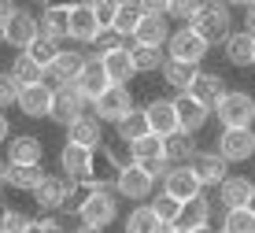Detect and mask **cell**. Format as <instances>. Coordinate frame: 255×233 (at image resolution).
<instances>
[{"label":"cell","mask_w":255,"mask_h":233,"mask_svg":"<svg viewBox=\"0 0 255 233\" xmlns=\"http://www.w3.org/2000/svg\"><path fill=\"white\" fill-rule=\"evenodd\" d=\"M252 196H255V182H252L248 174H230L222 185H218V204H222L226 211H241V208H248Z\"/></svg>","instance_id":"9a60e30c"},{"label":"cell","mask_w":255,"mask_h":233,"mask_svg":"<svg viewBox=\"0 0 255 233\" xmlns=\"http://www.w3.org/2000/svg\"><path fill=\"white\" fill-rule=\"evenodd\" d=\"M122 233H166V226L155 219V211L148 204H133L129 215L122 219Z\"/></svg>","instance_id":"83f0119b"},{"label":"cell","mask_w":255,"mask_h":233,"mask_svg":"<svg viewBox=\"0 0 255 233\" xmlns=\"http://www.w3.org/2000/svg\"><path fill=\"white\" fill-rule=\"evenodd\" d=\"M104 122L96 119V115H85L82 122H74V126L67 130V145H78V148H89V152H96V148H104Z\"/></svg>","instance_id":"cb8c5ba5"},{"label":"cell","mask_w":255,"mask_h":233,"mask_svg":"<svg viewBox=\"0 0 255 233\" xmlns=\"http://www.w3.org/2000/svg\"><path fill=\"white\" fill-rule=\"evenodd\" d=\"M52 100H56V89L45 85V82H37V85H22V93H19V111L26 115V119H48L52 115Z\"/></svg>","instance_id":"5bb4252c"},{"label":"cell","mask_w":255,"mask_h":233,"mask_svg":"<svg viewBox=\"0 0 255 233\" xmlns=\"http://www.w3.org/2000/svg\"><path fill=\"white\" fill-rule=\"evenodd\" d=\"M41 37H52V41L70 37V4H45L41 7Z\"/></svg>","instance_id":"603a6c76"},{"label":"cell","mask_w":255,"mask_h":233,"mask_svg":"<svg viewBox=\"0 0 255 233\" xmlns=\"http://www.w3.org/2000/svg\"><path fill=\"white\" fill-rule=\"evenodd\" d=\"M67 196H70V182L63 174H45V182L33 189V204H37L45 215H56L67 208Z\"/></svg>","instance_id":"7c38bea8"},{"label":"cell","mask_w":255,"mask_h":233,"mask_svg":"<svg viewBox=\"0 0 255 233\" xmlns=\"http://www.w3.org/2000/svg\"><path fill=\"white\" fill-rule=\"evenodd\" d=\"M100 152H104V159H108V167H115V174H119V170H126V167H133V148H129L122 137L104 141Z\"/></svg>","instance_id":"8d00e7d4"},{"label":"cell","mask_w":255,"mask_h":233,"mask_svg":"<svg viewBox=\"0 0 255 233\" xmlns=\"http://www.w3.org/2000/svg\"><path fill=\"white\" fill-rule=\"evenodd\" d=\"M218 233H255V215L248 208L241 211H226L222 215V230Z\"/></svg>","instance_id":"f35d334b"},{"label":"cell","mask_w":255,"mask_h":233,"mask_svg":"<svg viewBox=\"0 0 255 233\" xmlns=\"http://www.w3.org/2000/svg\"><path fill=\"white\" fill-rule=\"evenodd\" d=\"M148 119H144V111H129L126 119L115 126V137H122L126 145H133V141H140V137H148Z\"/></svg>","instance_id":"74e56055"},{"label":"cell","mask_w":255,"mask_h":233,"mask_svg":"<svg viewBox=\"0 0 255 233\" xmlns=\"http://www.w3.org/2000/svg\"><path fill=\"white\" fill-rule=\"evenodd\" d=\"M166 233H185V230H178V226H174V230H166Z\"/></svg>","instance_id":"f5cc1de1"},{"label":"cell","mask_w":255,"mask_h":233,"mask_svg":"<svg viewBox=\"0 0 255 233\" xmlns=\"http://www.w3.org/2000/svg\"><path fill=\"white\" fill-rule=\"evenodd\" d=\"M144 19V4H137V0H119V15H115V33H122L126 41H133L137 26Z\"/></svg>","instance_id":"d6a6232c"},{"label":"cell","mask_w":255,"mask_h":233,"mask_svg":"<svg viewBox=\"0 0 255 233\" xmlns=\"http://www.w3.org/2000/svg\"><path fill=\"white\" fill-rule=\"evenodd\" d=\"M11 78L19 85H37V82H45V67H41L30 52H19V56L11 59Z\"/></svg>","instance_id":"836d02e7"},{"label":"cell","mask_w":255,"mask_h":233,"mask_svg":"<svg viewBox=\"0 0 255 233\" xmlns=\"http://www.w3.org/2000/svg\"><path fill=\"white\" fill-rule=\"evenodd\" d=\"M0 44H4V26H0Z\"/></svg>","instance_id":"db71d44e"},{"label":"cell","mask_w":255,"mask_h":233,"mask_svg":"<svg viewBox=\"0 0 255 233\" xmlns=\"http://www.w3.org/2000/svg\"><path fill=\"white\" fill-rule=\"evenodd\" d=\"M11 137H15V133H11V126H7V115L0 111V145H7Z\"/></svg>","instance_id":"c3c4849f"},{"label":"cell","mask_w":255,"mask_h":233,"mask_svg":"<svg viewBox=\"0 0 255 233\" xmlns=\"http://www.w3.org/2000/svg\"><path fill=\"white\" fill-rule=\"evenodd\" d=\"M85 115H93V100H85V96H82V89H78V85L56 89V100H52V115H48V119L56 122V126L70 130L74 122H82Z\"/></svg>","instance_id":"277c9868"},{"label":"cell","mask_w":255,"mask_h":233,"mask_svg":"<svg viewBox=\"0 0 255 233\" xmlns=\"http://www.w3.org/2000/svg\"><path fill=\"white\" fill-rule=\"evenodd\" d=\"M192 30H196L211 48H215V44H226L237 33L233 30V7L230 4H204V11H200V19H196Z\"/></svg>","instance_id":"3957f363"},{"label":"cell","mask_w":255,"mask_h":233,"mask_svg":"<svg viewBox=\"0 0 255 233\" xmlns=\"http://www.w3.org/2000/svg\"><path fill=\"white\" fill-rule=\"evenodd\" d=\"M59 52H63V48H59V41H52V37H37V41L30 44V56L37 59V63L45 67V70L59 59Z\"/></svg>","instance_id":"60d3db41"},{"label":"cell","mask_w":255,"mask_h":233,"mask_svg":"<svg viewBox=\"0 0 255 233\" xmlns=\"http://www.w3.org/2000/svg\"><path fill=\"white\" fill-rule=\"evenodd\" d=\"M189 170L196 174V182L204 185V189H207V185H215V189H218V185L230 178V163H226L218 152H200V156L189 163Z\"/></svg>","instance_id":"ac0fdd59"},{"label":"cell","mask_w":255,"mask_h":233,"mask_svg":"<svg viewBox=\"0 0 255 233\" xmlns=\"http://www.w3.org/2000/svg\"><path fill=\"white\" fill-rule=\"evenodd\" d=\"M200 11H204V4H200V0H170V7H166V15H170V19H178L181 26H196Z\"/></svg>","instance_id":"ab89813d"},{"label":"cell","mask_w":255,"mask_h":233,"mask_svg":"<svg viewBox=\"0 0 255 233\" xmlns=\"http://www.w3.org/2000/svg\"><path fill=\"white\" fill-rule=\"evenodd\" d=\"M163 193L174 196V200H181V204H189V200H196V196H204V185L196 182V174H192L189 167H174L170 174L163 178Z\"/></svg>","instance_id":"ffe728a7"},{"label":"cell","mask_w":255,"mask_h":233,"mask_svg":"<svg viewBox=\"0 0 255 233\" xmlns=\"http://www.w3.org/2000/svg\"><path fill=\"white\" fill-rule=\"evenodd\" d=\"M33 219H26L19 208H0V233H26Z\"/></svg>","instance_id":"b9f144b4"},{"label":"cell","mask_w":255,"mask_h":233,"mask_svg":"<svg viewBox=\"0 0 255 233\" xmlns=\"http://www.w3.org/2000/svg\"><path fill=\"white\" fill-rule=\"evenodd\" d=\"M226 93H230V89H226V78L215 74V70H200L196 82H192V89H189V96H192V100H200L207 111H215V107L222 104Z\"/></svg>","instance_id":"d6986e66"},{"label":"cell","mask_w":255,"mask_h":233,"mask_svg":"<svg viewBox=\"0 0 255 233\" xmlns=\"http://www.w3.org/2000/svg\"><path fill=\"white\" fill-rule=\"evenodd\" d=\"M222 52H226V63L230 67H255V33L237 30L233 37L222 44Z\"/></svg>","instance_id":"484cf974"},{"label":"cell","mask_w":255,"mask_h":233,"mask_svg":"<svg viewBox=\"0 0 255 233\" xmlns=\"http://www.w3.org/2000/svg\"><path fill=\"white\" fill-rule=\"evenodd\" d=\"M41 159H45L41 137H33V133H15V137L7 141V163L11 167H37Z\"/></svg>","instance_id":"e0dca14e"},{"label":"cell","mask_w":255,"mask_h":233,"mask_svg":"<svg viewBox=\"0 0 255 233\" xmlns=\"http://www.w3.org/2000/svg\"><path fill=\"white\" fill-rule=\"evenodd\" d=\"M129 56H133V67H137V74H155L159 70L163 74V67H166V48H148V44H129Z\"/></svg>","instance_id":"1f68e13d"},{"label":"cell","mask_w":255,"mask_h":233,"mask_svg":"<svg viewBox=\"0 0 255 233\" xmlns=\"http://www.w3.org/2000/svg\"><path fill=\"white\" fill-rule=\"evenodd\" d=\"M244 30L255 33V0H252V4H244Z\"/></svg>","instance_id":"bcb514c9"},{"label":"cell","mask_w":255,"mask_h":233,"mask_svg":"<svg viewBox=\"0 0 255 233\" xmlns=\"http://www.w3.org/2000/svg\"><path fill=\"white\" fill-rule=\"evenodd\" d=\"M170 15H148L140 19L137 33H133V44H148V48H166V41H170Z\"/></svg>","instance_id":"44dd1931"},{"label":"cell","mask_w":255,"mask_h":233,"mask_svg":"<svg viewBox=\"0 0 255 233\" xmlns=\"http://www.w3.org/2000/svg\"><path fill=\"white\" fill-rule=\"evenodd\" d=\"M218 115V126L222 130H252L255 122V96L244 93V89H230L222 96V104L215 107Z\"/></svg>","instance_id":"7a4b0ae2"},{"label":"cell","mask_w":255,"mask_h":233,"mask_svg":"<svg viewBox=\"0 0 255 233\" xmlns=\"http://www.w3.org/2000/svg\"><path fill=\"white\" fill-rule=\"evenodd\" d=\"M100 22L93 15V4H70V41L78 44H96Z\"/></svg>","instance_id":"7402d4cb"},{"label":"cell","mask_w":255,"mask_h":233,"mask_svg":"<svg viewBox=\"0 0 255 233\" xmlns=\"http://www.w3.org/2000/svg\"><path fill=\"white\" fill-rule=\"evenodd\" d=\"M19 93H22V85L11 78V70H0V111L19 104Z\"/></svg>","instance_id":"7bdbcfd3"},{"label":"cell","mask_w":255,"mask_h":233,"mask_svg":"<svg viewBox=\"0 0 255 233\" xmlns=\"http://www.w3.org/2000/svg\"><path fill=\"white\" fill-rule=\"evenodd\" d=\"M215 152L226 163H248L255 156V130H222Z\"/></svg>","instance_id":"9c48e42d"},{"label":"cell","mask_w":255,"mask_h":233,"mask_svg":"<svg viewBox=\"0 0 255 233\" xmlns=\"http://www.w3.org/2000/svg\"><path fill=\"white\" fill-rule=\"evenodd\" d=\"M129 111H137L133 107V93H129V85H111L108 93L100 96V100L93 104V115L100 122H111V126H119L122 119H126Z\"/></svg>","instance_id":"52a82bcc"},{"label":"cell","mask_w":255,"mask_h":233,"mask_svg":"<svg viewBox=\"0 0 255 233\" xmlns=\"http://www.w3.org/2000/svg\"><path fill=\"white\" fill-rule=\"evenodd\" d=\"M152 189H155V178L148 174L144 167H137V163L115 174V193L126 196L129 204H144L148 196H152Z\"/></svg>","instance_id":"ba28073f"},{"label":"cell","mask_w":255,"mask_h":233,"mask_svg":"<svg viewBox=\"0 0 255 233\" xmlns=\"http://www.w3.org/2000/svg\"><path fill=\"white\" fill-rule=\"evenodd\" d=\"M41 182H45V170H41V163H37V167H7V185H11V189L33 193Z\"/></svg>","instance_id":"d590c367"},{"label":"cell","mask_w":255,"mask_h":233,"mask_svg":"<svg viewBox=\"0 0 255 233\" xmlns=\"http://www.w3.org/2000/svg\"><path fill=\"white\" fill-rule=\"evenodd\" d=\"M85 59H89V56H82L78 48H63V52H59V59L45 70V85H52V89L74 85L78 74H82V67H85Z\"/></svg>","instance_id":"30bf717a"},{"label":"cell","mask_w":255,"mask_h":233,"mask_svg":"<svg viewBox=\"0 0 255 233\" xmlns=\"http://www.w3.org/2000/svg\"><path fill=\"white\" fill-rule=\"evenodd\" d=\"M207 52H211V44L200 37L192 26H178V30L170 33V41H166V56L178 59V63H192V67H200Z\"/></svg>","instance_id":"5b68a950"},{"label":"cell","mask_w":255,"mask_h":233,"mask_svg":"<svg viewBox=\"0 0 255 233\" xmlns=\"http://www.w3.org/2000/svg\"><path fill=\"white\" fill-rule=\"evenodd\" d=\"M144 111V119H148V130L155 133V137H174L181 126H178V107H174V100H148V107H140Z\"/></svg>","instance_id":"4fadbf2b"},{"label":"cell","mask_w":255,"mask_h":233,"mask_svg":"<svg viewBox=\"0 0 255 233\" xmlns=\"http://www.w3.org/2000/svg\"><path fill=\"white\" fill-rule=\"evenodd\" d=\"M196 74H200V67H192V63H178V59H166V67H163V82L170 85L178 96H185L189 89H192Z\"/></svg>","instance_id":"4dcf8cb0"},{"label":"cell","mask_w":255,"mask_h":233,"mask_svg":"<svg viewBox=\"0 0 255 233\" xmlns=\"http://www.w3.org/2000/svg\"><path fill=\"white\" fill-rule=\"evenodd\" d=\"M129 44H133V41H129ZM129 44L100 59V63H104V70H108V78H111V85H129V82H133V74H137L133 56H129Z\"/></svg>","instance_id":"4316f807"},{"label":"cell","mask_w":255,"mask_h":233,"mask_svg":"<svg viewBox=\"0 0 255 233\" xmlns=\"http://www.w3.org/2000/svg\"><path fill=\"white\" fill-rule=\"evenodd\" d=\"M126 37L122 33H115V30H100V37H96V56H111V52H119V48H126Z\"/></svg>","instance_id":"ee69618b"},{"label":"cell","mask_w":255,"mask_h":233,"mask_svg":"<svg viewBox=\"0 0 255 233\" xmlns=\"http://www.w3.org/2000/svg\"><path fill=\"white\" fill-rule=\"evenodd\" d=\"M59 167H63V178L74 182V185L100 182V174H96V152H89V148L63 145V152H59Z\"/></svg>","instance_id":"8992f818"},{"label":"cell","mask_w":255,"mask_h":233,"mask_svg":"<svg viewBox=\"0 0 255 233\" xmlns=\"http://www.w3.org/2000/svg\"><path fill=\"white\" fill-rule=\"evenodd\" d=\"M41 37V19H33L30 11H15V19H7L4 22V41L11 44V48H19V52H30V44Z\"/></svg>","instance_id":"8fae6325"},{"label":"cell","mask_w":255,"mask_h":233,"mask_svg":"<svg viewBox=\"0 0 255 233\" xmlns=\"http://www.w3.org/2000/svg\"><path fill=\"white\" fill-rule=\"evenodd\" d=\"M7 167H11V163H7V159H0V189L7 185Z\"/></svg>","instance_id":"681fc988"},{"label":"cell","mask_w":255,"mask_h":233,"mask_svg":"<svg viewBox=\"0 0 255 233\" xmlns=\"http://www.w3.org/2000/svg\"><path fill=\"white\" fill-rule=\"evenodd\" d=\"M15 11H19V7H15V4H7V0H0V26H4L7 19H15Z\"/></svg>","instance_id":"7dc6e473"},{"label":"cell","mask_w":255,"mask_h":233,"mask_svg":"<svg viewBox=\"0 0 255 233\" xmlns=\"http://www.w3.org/2000/svg\"><path fill=\"white\" fill-rule=\"evenodd\" d=\"M93 15L100 22V30H115V15H119V0H96Z\"/></svg>","instance_id":"f6af8a7d"},{"label":"cell","mask_w":255,"mask_h":233,"mask_svg":"<svg viewBox=\"0 0 255 233\" xmlns=\"http://www.w3.org/2000/svg\"><path fill=\"white\" fill-rule=\"evenodd\" d=\"M148 208L155 211V219H159L166 230H174V226H178V219H181V208H185V204L174 200V196H166V193H159V196H152V200H148Z\"/></svg>","instance_id":"e575fe53"},{"label":"cell","mask_w":255,"mask_h":233,"mask_svg":"<svg viewBox=\"0 0 255 233\" xmlns=\"http://www.w3.org/2000/svg\"><path fill=\"white\" fill-rule=\"evenodd\" d=\"M196 156H200V148H196V137H192V133L178 130L174 137H166V159H170V167H189Z\"/></svg>","instance_id":"f1b7e54d"},{"label":"cell","mask_w":255,"mask_h":233,"mask_svg":"<svg viewBox=\"0 0 255 233\" xmlns=\"http://www.w3.org/2000/svg\"><path fill=\"white\" fill-rule=\"evenodd\" d=\"M174 107H178V126L185 130V133H200L207 126V119H211V111L200 100H192V96H174Z\"/></svg>","instance_id":"d4e9b609"},{"label":"cell","mask_w":255,"mask_h":233,"mask_svg":"<svg viewBox=\"0 0 255 233\" xmlns=\"http://www.w3.org/2000/svg\"><path fill=\"white\" fill-rule=\"evenodd\" d=\"M248 211H252V215H255V196H252V204H248Z\"/></svg>","instance_id":"816d5d0a"},{"label":"cell","mask_w":255,"mask_h":233,"mask_svg":"<svg viewBox=\"0 0 255 233\" xmlns=\"http://www.w3.org/2000/svg\"><path fill=\"white\" fill-rule=\"evenodd\" d=\"M115 219H119V193H115V185L96 182V189H93L89 200H85L78 222H82V226H89V230H108Z\"/></svg>","instance_id":"6da1fadb"},{"label":"cell","mask_w":255,"mask_h":233,"mask_svg":"<svg viewBox=\"0 0 255 233\" xmlns=\"http://www.w3.org/2000/svg\"><path fill=\"white\" fill-rule=\"evenodd\" d=\"M204 226H211V200H207V196H196V200H189L185 208H181L178 230L196 233V230H204Z\"/></svg>","instance_id":"f546056e"},{"label":"cell","mask_w":255,"mask_h":233,"mask_svg":"<svg viewBox=\"0 0 255 233\" xmlns=\"http://www.w3.org/2000/svg\"><path fill=\"white\" fill-rule=\"evenodd\" d=\"M74 85L82 89V96H85V100H93V104L108 93V89H111V78H108V70H104L100 56H89V59H85V67H82V74H78Z\"/></svg>","instance_id":"2e32d148"},{"label":"cell","mask_w":255,"mask_h":233,"mask_svg":"<svg viewBox=\"0 0 255 233\" xmlns=\"http://www.w3.org/2000/svg\"><path fill=\"white\" fill-rule=\"evenodd\" d=\"M70 233H104V230H89V226H78V230H70Z\"/></svg>","instance_id":"f907efd6"}]
</instances>
